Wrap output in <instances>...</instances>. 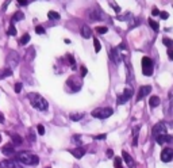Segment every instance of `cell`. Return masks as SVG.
<instances>
[{
    "instance_id": "6da1fadb",
    "label": "cell",
    "mask_w": 173,
    "mask_h": 168,
    "mask_svg": "<svg viewBox=\"0 0 173 168\" xmlns=\"http://www.w3.org/2000/svg\"><path fill=\"white\" fill-rule=\"evenodd\" d=\"M27 98H28V100H30V103H31V106L34 109L39 110V111H45V110H47V107H49L47 100L45 99L43 96H41L39 94L30 92V94H27Z\"/></svg>"
},
{
    "instance_id": "7a4b0ae2",
    "label": "cell",
    "mask_w": 173,
    "mask_h": 168,
    "mask_svg": "<svg viewBox=\"0 0 173 168\" xmlns=\"http://www.w3.org/2000/svg\"><path fill=\"white\" fill-rule=\"evenodd\" d=\"M16 159H18V161L26 165H37L39 163V157L31 152H19Z\"/></svg>"
},
{
    "instance_id": "3957f363",
    "label": "cell",
    "mask_w": 173,
    "mask_h": 168,
    "mask_svg": "<svg viewBox=\"0 0 173 168\" xmlns=\"http://www.w3.org/2000/svg\"><path fill=\"white\" fill-rule=\"evenodd\" d=\"M114 114V109L111 107H97L92 111V117L97 118V120H106V118L111 117Z\"/></svg>"
},
{
    "instance_id": "277c9868",
    "label": "cell",
    "mask_w": 173,
    "mask_h": 168,
    "mask_svg": "<svg viewBox=\"0 0 173 168\" xmlns=\"http://www.w3.org/2000/svg\"><path fill=\"white\" fill-rule=\"evenodd\" d=\"M153 71H154V65H153V61H151L150 57H146L143 56L142 57V72L145 76H151L153 75Z\"/></svg>"
},
{
    "instance_id": "5b68a950",
    "label": "cell",
    "mask_w": 173,
    "mask_h": 168,
    "mask_svg": "<svg viewBox=\"0 0 173 168\" xmlns=\"http://www.w3.org/2000/svg\"><path fill=\"white\" fill-rule=\"evenodd\" d=\"M151 133H153V136L154 138L156 137H158V136H164V134H168V128H166V124L165 122H157L154 126H153V129H151Z\"/></svg>"
},
{
    "instance_id": "8992f818",
    "label": "cell",
    "mask_w": 173,
    "mask_h": 168,
    "mask_svg": "<svg viewBox=\"0 0 173 168\" xmlns=\"http://www.w3.org/2000/svg\"><path fill=\"white\" fill-rule=\"evenodd\" d=\"M67 85L71 87V89L73 92H77L79 89H81V80L77 79V77H75V76H72L67 80Z\"/></svg>"
},
{
    "instance_id": "52a82bcc",
    "label": "cell",
    "mask_w": 173,
    "mask_h": 168,
    "mask_svg": "<svg viewBox=\"0 0 173 168\" xmlns=\"http://www.w3.org/2000/svg\"><path fill=\"white\" fill-rule=\"evenodd\" d=\"M133 88H125V91H123L122 95L118 96V104H123L126 103V102H129L131 99V96H133Z\"/></svg>"
},
{
    "instance_id": "ba28073f",
    "label": "cell",
    "mask_w": 173,
    "mask_h": 168,
    "mask_svg": "<svg viewBox=\"0 0 173 168\" xmlns=\"http://www.w3.org/2000/svg\"><path fill=\"white\" fill-rule=\"evenodd\" d=\"M110 59H111V61H112L115 65L121 64L122 56H121V53H119V49L118 48H111L110 49Z\"/></svg>"
},
{
    "instance_id": "9c48e42d",
    "label": "cell",
    "mask_w": 173,
    "mask_h": 168,
    "mask_svg": "<svg viewBox=\"0 0 173 168\" xmlns=\"http://www.w3.org/2000/svg\"><path fill=\"white\" fill-rule=\"evenodd\" d=\"M161 160L164 163H169L173 160V149L172 148H164L161 152Z\"/></svg>"
},
{
    "instance_id": "30bf717a",
    "label": "cell",
    "mask_w": 173,
    "mask_h": 168,
    "mask_svg": "<svg viewBox=\"0 0 173 168\" xmlns=\"http://www.w3.org/2000/svg\"><path fill=\"white\" fill-rule=\"evenodd\" d=\"M165 113L166 114H173V88L168 94L166 103H165Z\"/></svg>"
},
{
    "instance_id": "8fae6325",
    "label": "cell",
    "mask_w": 173,
    "mask_h": 168,
    "mask_svg": "<svg viewBox=\"0 0 173 168\" xmlns=\"http://www.w3.org/2000/svg\"><path fill=\"white\" fill-rule=\"evenodd\" d=\"M86 16L93 20V22H97V20L101 19V12L100 10H93V8H91V10H88V12H86Z\"/></svg>"
},
{
    "instance_id": "7c38bea8",
    "label": "cell",
    "mask_w": 173,
    "mask_h": 168,
    "mask_svg": "<svg viewBox=\"0 0 173 168\" xmlns=\"http://www.w3.org/2000/svg\"><path fill=\"white\" fill-rule=\"evenodd\" d=\"M150 91H151V85H142V87L139 88V91H138L137 100H142L146 95H149Z\"/></svg>"
},
{
    "instance_id": "4fadbf2b",
    "label": "cell",
    "mask_w": 173,
    "mask_h": 168,
    "mask_svg": "<svg viewBox=\"0 0 173 168\" xmlns=\"http://www.w3.org/2000/svg\"><path fill=\"white\" fill-rule=\"evenodd\" d=\"M0 168H23L18 161L14 160H3L0 161Z\"/></svg>"
},
{
    "instance_id": "5bb4252c",
    "label": "cell",
    "mask_w": 173,
    "mask_h": 168,
    "mask_svg": "<svg viewBox=\"0 0 173 168\" xmlns=\"http://www.w3.org/2000/svg\"><path fill=\"white\" fill-rule=\"evenodd\" d=\"M19 63V56H18V53H11L10 56H8V68H15L16 65H18Z\"/></svg>"
},
{
    "instance_id": "9a60e30c",
    "label": "cell",
    "mask_w": 173,
    "mask_h": 168,
    "mask_svg": "<svg viewBox=\"0 0 173 168\" xmlns=\"http://www.w3.org/2000/svg\"><path fill=\"white\" fill-rule=\"evenodd\" d=\"M80 34L83 38H91V35H92V30H91V27L88 26V24H83L80 28Z\"/></svg>"
},
{
    "instance_id": "2e32d148",
    "label": "cell",
    "mask_w": 173,
    "mask_h": 168,
    "mask_svg": "<svg viewBox=\"0 0 173 168\" xmlns=\"http://www.w3.org/2000/svg\"><path fill=\"white\" fill-rule=\"evenodd\" d=\"M156 141H157L158 145H162V144H165V142H172L173 141V137L169 136V134H164V136L156 137Z\"/></svg>"
},
{
    "instance_id": "e0dca14e",
    "label": "cell",
    "mask_w": 173,
    "mask_h": 168,
    "mask_svg": "<svg viewBox=\"0 0 173 168\" xmlns=\"http://www.w3.org/2000/svg\"><path fill=\"white\" fill-rule=\"evenodd\" d=\"M2 152H3V155H6V156H14V155H15L14 145H12V144H7V145H4V146H3V149H2Z\"/></svg>"
},
{
    "instance_id": "ac0fdd59",
    "label": "cell",
    "mask_w": 173,
    "mask_h": 168,
    "mask_svg": "<svg viewBox=\"0 0 173 168\" xmlns=\"http://www.w3.org/2000/svg\"><path fill=\"white\" fill-rule=\"evenodd\" d=\"M122 157H123V160L126 161L127 167H129V168H134V159L131 157L129 153H127V152H125V150H123V152H122Z\"/></svg>"
},
{
    "instance_id": "d6986e66",
    "label": "cell",
    "mask_w": 173,
    "mask_h": 168,
    "mask_svg": "<svg viewBox=\"0 0 173 168\" xmlns=\"http://www.w3.org/2000/svg\"><path fill=\"white\" fill-rule=\"evenodd\" d=\"M73 156H75L76 159H81L85 155V149L84 148H81V146H79V148H76V149H72V150H69Z\"/></svg>"
},
{
    "instance_id": "ffe728a7",
    "label": "cell",
    "mask_w": 173,
    "mask_h": 168,
    "mask_svg": "<svg viewBox=\"0 0 173 168\" xmlns=\"http://www.w3.org/2000/svg\"><path fill=\"white\" fill-rule=\"evenodd\" d=\"M160 103H161V99H160V96H157V95L150 96V99H149V106H150L151 109H154V107H157V106H160Z\"/></svg>"
},
{
    "instance_id": "44dd1931",
    "label": "cell",
    "mask_w": 173,
    "mask_h": 168,
    "mask_svg": "<svg viewBox=\"0 0 173 168\" xmlns=\"http://www.w3.org/2000/svg\"><path fill=\"white\" fill-rule=\"evenodd\" d=\"M139 130H141V125H137L135 128L133 129V145L137 146L138 144V134H139Z\"/></svg>"
},
{
    "instance_id": "7402d4cb",
    "label": "cell",
    "mask_w": 173,
    "mask_h": 168,
    "mask_svg": "<svg viewBox=\"0 0 173 168\" xmlns=\"http://www.w3.org/2000/svg\"><path fill=\"white\" fill-rule=\"evenodd\" d=\"M11 140H12V145H22L23 144V138L19 134L11 133Z\"/></svg>"
},
{
    "instance_id": "603a6c76",
    "label": "cell",
    "mask_w": 173,
    "mask_h": 168,
    "mask_svg": "<svg viewBox=\"0 0 173 168\" xmlns=\"http://www.w3.org/2000/svg\"><path fill=\"white\" fill-rule=\"evenodd\" d=\"M12 75V69L6 67L4 69H0V79H4V77H10Z\"/></svg>"
},
{
    "instance_id": "cb8c5ba5",
    "label": "cell",
    "mask_w": 173,
    "mask_h": 168,
    "mask_svg": "<svg viewBox=\"0 0 173 168\" xmlns=\"http://www.w3.org/2000/svg\"><path fill=\"white\" fill-rule=\"evenodd\" d=\"M83 117H84V113H71V114H69V118H71L72 121H75V122L80 121Z\"/></svg>"
},
{
    "instance_id": "d4e9b609",
    "label": "cell",
    "mask_w": 173,
    "mask_h": 168,
    "mask_svg": "<svg viewBox=\"0 0 173 168\" xmlns=\"http://www.w3.org/2000/svg\"><path fill=\"white\" fill-rule=\"evenodd\" d=\"M24 18V15H23V12H15L14 15H12V20H11V23H14V22H19V20H22Z\"/></svg>"
},
{
    "instance_id": "484cf974",
    "label": "cell",
    "mask_w": 173,
    "mask_h": 168,
    "mask_svg": "<svg viewBox=\"0 0 173 168\" xmlns=\"http://www.w3.org/2000/svg\"><path fill=\"white\" fill-rule=\"evenodd\" d=\"M162 42H164V45H165V46H168L169 49L173 48V39L168 38V37H164V38H162Z\"/></svg>"
},
{
    "instance_id": "4316f807",
    "label": "cell",
    "mask_w": 173,
    "mask_h": 168,
    "mask_svg": "<svg viewBox=\"0 0 173 168\" xmlns=\"http://www.w3.org/2000/svg\"><path fill=\"white\" fill-rule=\"evenodd\" d=\"M47 16H49L50 19H53V20L60 19V14H58V12H56V11H49V12H47Z\"/></svg>"
},
{
    "instance_id": "83f0119b",
    "label": "cell",
    "mask_w": 173,
    "mask_h": 168,
    "mask_svg": "<svg viewBox=\"0 0 173 168\" xmlns=\"http://www.w3.org/2000/svg\"><path fill=\"white\" fill-rule=\"evenodd\" d=\"M93 46H95V52L99 53L101 49V45H100V41H99L97 38H93Z\"/></svg>"
},
{
    "instance_id": "f1b7e54d",
    "label": "cell",
    "mask_w": 173,
    "mask_h": 168,
    "mask_svg": "<svg viewBox=\"0 0 173 168\" xmlns=\"http://www.w3.org/2000/svg\"><path fill=\"white\" fill-rule=\"evenodd\" d=\"M149 24H150V27L153 28L154 31H158V28H160V24L156 22V20H153V19H149Z\"/></svg>"
},
{
    "instance_id": "f546056e",
    "label": "cell",
    "mask_w": 173,
    "mask_h": 168,
    "mask_svg": "<svg viewBox=\"0 0 173 168\" xmlns=\"http://www.w3.org/2000/svg\"><path fill=\"white\" fill-rule=\"evenodd\" d=\"M28 41H30V35H28L27 33H26V34H23V37H22V38H20L19 43H20V45H26V43L28 42Z\"/></svg>"
},
{
    "instance_id": "4dcf8cb0",
    "label": "cell",
    "mask_w": 173,
    "mask_h": 168,
    "mask_svg": "<svg viewBox=\"0 0 173 168\" xmlns=\"http://www.w3.org/2000/svg\"><path fill=\"white\" fill-rule=\"evenodd\" d=\"M95 30H96L97 34H106V33L108 31V28H107L106 26H99V27L95 28Z\"/></svg>"
},
{
    "instance_id": "1f68e13d",
    "label": "cell",
    "mask_w": 173,
    "mask_h": 168,
    "mask_svg": "<svg viewBox=\"0 0 173 168\" xmlns=\"http://www.w3.org/2000/svg\"><path fill=\"white\" fill-rule=\"evenodd\" d=\"M8 35H16V28L14 26V23H10V27H8Z\"/></svg>"
},
{
    "instance_id": "d6a6232c",
    "label": "cell",
    "mask_w": 173,
    "mask_h": 168,
    "mask_svg": "<svg viewBox=\"0 0 173 168\" xmlns=\"http://www.w3.org/2000/svg\"><path fill=\"white\" fill-rule=\"evenodd\" d=\"M114 161H115V168H123V165H122V159L121 157H115L114 159Z\"/></svg>"
},
{
    "instance_id": "836d02e7",
    "label": "cell",
    "mask_w": 173,
    "mask_h": 168,
    "mask_svg": "<svg viewBox=\"0 0 173 168\" xmlns=\"http://www.w3.org/2000/svg\"><path fill=\"white\" fill-rule=\"evenodd\" d=\"M67 59H68V61H69V64H71L72 65V68L73 69H76V63H75V57H73V56H71V54H68L67 56Z\"/></svg>"
},
{
    "instance_id": "e575fe53",
    "label": "cell",
    "mask_w": 173,
    "mask_h": 168,
    "mask_svg": "<svg viewBox=\"0 0 173 168\" xmlns=\"http://www.w3.org/2000/svg\"><path fill=\"white\" fill-rule=\"evenodd\" d=\"M28 140H30L31 142H34L35 141V132L32 129L28 130Z\"/></svg>"
},
{
    "instance_id": "d590c367",
    "label": "cell",
    "mask_w": 173,
    "mask_h": 168,
    "mask_svg": "<svg viewBox=\"0 0 173 168\" xmlns=\"http://www.w3.org/2000/svg\"><path fill=\"white\" fill-rule=\"evenodd\" d=\"M35 33H37V34H39V35H42V34H45V28L42 26H37L35 27Z\"/></svg>"
},
{
    "instance_id": "8d00e7d4",
    "label": "cell",
    "mask_w": 173,
    "mask_h": 168,
    "mask_svg": "<svg viewBox=\"0 0 173 168\" xmlns=\"http://www.w3.org/2000/svg\"><path fill=\"white\" fill-rule=\"evenodd\" d=\"M37 130H38V134H41V136H43V134H45L43 125H38V126H37Z\"/></svg>"
},
{
    "instance_id": "74e56055",
    "label": "cell",
    "mask_w": 173,
    "mask_h": 168,
    "mask_svg": "<svg viewBox=\"0 0 173 168\" xmlns=\"http://www.w3.org/2000/svg\"><path fill=\"white\" fill-rule=\"evenodd\" d=\"M14 89H15V92H16V94H19L20 91H22V83H16V84H15V87H14Z\"/></svg>"
},
{
    "instance_id": "f35d334b",
    "label": "cell",
    "mask_w": 173,
    "mask_h": 168,
    "mask_svg": "<svg viewBox=\"0 0 173 168\" xmlns=\"http://www.w3.org/2000/svg\"><path fill=\"white\" fill-rule=\"evenodd\" d=\"M160 12H161V11H160L157 7H153V10H151V15H153V16H157V15H160Z\"/></svg>"
},
{
    "instance_id": "ab89813d",
    "label": "cell",
    "mask_w": 173,
    "mask_h": 168,
    "mask_svg": "<svg viewBox=\"0 0 173 168\" xmlns=\"http://www.w3.org/2000/svg\"><path fill=\"white\" fill-rule=\"evenodd\" d=\"M86 72H88V71H86V68L84 67V65H81V68H80V73H81V77H84V76L86 75Z\"/></svg>"
},
{
    "instance_id": "60d3db41",
    "label": "cell",
    "mask_w": 173,
    "mask_h": 168,
    "mask_svg": "<svg viewBox=\"0 0 173 168\" xmlns=\"http://www.w3.org/2000/svg\"><path fill=\"white\" fill-rule=\"evenodd\" d=\"M110 6L114 8V10H115V12H116V14H119V12H121V8H119V7L116 6V4H115V3H110Z\"/></svg>"
},
{
    "instance_id": "b9f144b4",
    "label": "cell",
    "mask_w": 173,
    "mask_h": 168,
    "mask_svg": "<svg viewBox=\"0 0 173 168\" xmlns=\"http://www.w3.org/2000/svg\"><path fill=\"white\" fill-rule=\"evenodd\" d=\"M160 16H161V19H168V18H169V14L165 12V11H161V12H160Z\"/></svg>"
},
{
    "instance_id": "7bdbcfd3",
    "label": "cell",
    "mask_w": 173,
    "mask_h": 168,
    "mask_svg": "<svg viewBox=\"0 0 173 168\" xmlns=\"http://www.w3.org/2000/svg\"><path fill=\"white\" fill-rule=\"evenodd\" d=\"M73 138H75V141H76L77 145H81V136H75Z\"/></svg>"
},
{
    "instance_id": "ee69618b",
    "label": "cell",
    "mask_w": 173,
    "mask_h": 168,
    "mask_svg": "<svg viewBox=\"0 0 173 168\" xmlns=\"http://www.w3.org/2000/svg\"><path fill=\"white\" fill-rule=\"evenodd\" d=\"M168 57H169V60L173 61V49H168Z\"/></svg>"
},
{
    "instance_id": "f6af8a7d",
    "label": "cell",
    "mask_w": 173,
    "mask_h": 168,
    "mask_svg": "<svg viewBox=\"0 0 173 168\" xmlns=\"http://www.w3.org/2000/svg\"><path fill=\"white\" fill-rule=\"evenodd\" d=\"M106 137V134H99V136H95V140H104Z\"/></svg>"
},
{
    "instance_id": "bcb514c9",
    "label": "cell",
    "mask_w": 173,
    "mask_h": 168,
    "mask_svg": "<svg viewBox=\"0 0 173 168\" xmlns=\"http://www.w3.org/2000/svg\"><path fill=\"white\" fill-rule=\"evenodd\" d=\"M16 2H18V3L20 4V6H27V4H28L27 0H16Z\"/></svg>"
},
{
    "instance_id": "7dc6e473",
    "label": "cell",
    "mask_w": 173,
    "mask_h": 168,
    "mask_svg": "<svg viewBox=\"0 0 173 168\" xmlns=\"http://www.w3.org/2000/svg\"><path fill=\"white\" fill-rule=\"evenodd\" d=\"M8 4H10V0H7V2L3 4V7H2V8H3V11H6V8L8 7Z\"/></svg>"
},
{
    "instance_id": "c3c4849f",
    "label": "cell",
    "mask_w": 173,
    "mask_h": 168,
    "mask_svg": "<svg viewBox=\"0 0 173 168\" xmlns=\"http://www.w3.org/2000/svg\"><path fill=\"white\" fill-rule=\"evenodd\" d=\"M107 156H108V157H112V156H114V152H112L111 149H108V150H107Z\"/></svg>"
},
{
    "instance_id": "681fc988",
    "label": "cell",
    "mask_w": 173,
    "mask_h": 168,
    "mask_svg": "<svg viewBox=\"0 0 173 168\" xmlns=\"http://www.w3.org/2000/svg\"><path fill=\"white\" fill-rule=\"evenodd\" d=\"M3 122H4V115L0 113V124H3Z\"/></svg>"
},
{
    "instance_id": "f907efd6",
    "label": "cell",
    "mask_w": 173,
    "mask_h": 168,
    "mask_svg": "<svg viewBox=\"0 0 173 168\" xmlns=\"http://www.w3.org/2000/svg\"><path fill=\"white\" fill-rule=\"evenodd\" d=\"M0 142H2V134H0Z\"/></svg>"
},
{
    "instance_id": "816d5d0a",
    "label": "cell",
    "mask_w": 173,
    "mask_h": 168,
    "mask_svg": "<svg viewBox=\"0 0 173 168\" xmlns=\"http://www.w3.org/2000/svg\"><path fill=\"white\" fill-rule=\"evenodd\" d=\"M46 168H50V167H46Z\"/></svg>"
}]
</instances>
